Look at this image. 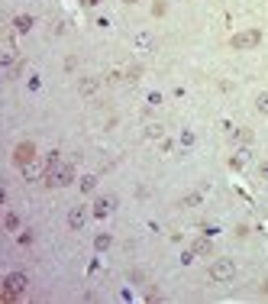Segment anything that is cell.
Here are the masks:
<instances>
[{"label": "cell", "mask_w": 268, "mask_h": 304, "mask_svg": "<svg viewBox=\"0 0 268 304\" xmlns=\"http://www.w3.org/2000/svg\"><path fill=\"white\" fill-rule=\"evenodd\" d=\"M84 223H87V210H84V207H71V210H68V227H71V230H81Z\"/></svg>", "instance_id": "7"}, {"label": "cell", "mask_w": 268, "mask_h": 304, "mask_svg": "<svg viewBox=\"0 0 268 304\" xmlns=\"http://www.w3.org/2000/svg\"><path fill=\"white\" fill-rule=\"evenodd\" d=\"M136 46L146 49V52H152V49H155V36H152V33H139V36H136Z\"/></svg>", "instance_id": "9"}, {"label": "cell", "mask_w": 268, "mask_h": 304, "mask_svg": "<svg viewBox=\"0 0 268 304\" xmlns=\"http://www.w3.org/2000/svg\"><path fill=\"white\" fill-rule=\"evenodd\" d=\"M32 243V233H29V230H23V233H20V246H29Z\"/></svg>", "instance_id": "22"}, {"label": "cell", "mask_w": 268, "mask_h": 304, "mask_svg": "<svg viewBox=\"0 0 268 304\" xmlns=\"http://www.w3.org/2000/svg\"><path fill=\"white\" fill-rule=\"evenodd\" d=\"M191 249H194V256H210V253H213L210 239H204V236H200V239H194V246H191Z\"/></svg>", "instance_id": "10"}, {"label": "cell", "mask_w": 268, "mask_h": 304, "mask_svg": "<svg viewBox=\"0 0 268 304\" xmlns=\"http://www.w3.org/2000/svg\"><path fill=\"white\" fill-rule=\"evenodd\" d=\"M249 159H252V149L243 146V149H239L236 156H233V165H236V168H243V165H249Z\"/></svg>", "instance_id": "11"}, {"label": "cell", "mask_w": 268, "mask_h": 304, "mask_svg": "<svg viewBox=\"0 0 268 304\" xmlns=\"http://www.w3.org/2000/svg\"><path fill=\"white\" fill-rule=\"evenodd\" d=\"M113 207H117V198H110V194H107V198H97L94 201V217H107Z\"/></svg>", "instance_id": "6"}, {"label": "cell", "mask_w": 268, "mask_h": 304, "mask_svg": "<svg viewBox=\"0 0 268 304\" xmlns=\"http://www.w3.org/2000/svg\"><path fill=\"white\" fill-rule=\"evenodd\" d=\"M23 288H26V279H23V275H10V279H7V291H4V298H7V301H13L16 294H23Z\"/></svg>", "instance_id": "5"}, {"label": "cell", "mask_w": 268, "mask_h": 304, "mask_svg": "<svg viewBox=\"0 0 268 304\" xmlns=\"http://www.w3.org/2000/svg\"><path fill=\"white\" fill-rule=\"evenodd\" d=\"M146 136H149V139H162V136H165V127H162V123H149V127H146Z\"/></svg>", "instance_id": "12"}, {"label": "cell", "mask_w": 268, "mask_h": 304, "mask_svg": "<svg viewBox=\"0 0 268 304\" xmlns=\"http://www.w3.org/2000/svg\"><path fill=\"white\" fill-rule=\"evenodd\" d=\"M258 42H262V29H239L229 39V46L236 52H249V49H258Z\"/></svg>", "instance_id": "2"}, {"label": "cell", "mask_w": 268, "mask_h": 304, "mask_svg": "<svg viewBox=\"0 0 268 304\" xmlns=\"http://www.w3.org/2000/svg\"><path fill=\"white\" fill-rule=\"evenodd\" d=\"M236 142H243V146H249V142H252V130H236Z\"/></svg>", "instance_id": "15"}, {"label": "cell", "mask_w": 268, "mask_h": 304, "mask_svg": "<svg viewBox=\"0 0 268 304\" xmlns=\"http://www.w3.org/2000/svg\"><path fill=\"white\" fill-rule=\"evenodd\" d=\"M94 246H97V249H107V246H110V236H107V233H100V236L94 239Z\"/></svg>", "instance_id": "20"}, {"label": "cell", "mask_w": 268, "mask_h": 304, "mask_svg": "<svg viewBox=\"0 0 268 304\" xmlns=\"http://www.w3.org/2000/svg\"><path fill=\"white\" fill-rule=\"evenodd\" d=\"M94 188H97V178H94V175L81 178V191H94Z\"/></svg>", "instance_id": "17"}, {"label": "cell", "mask_w": 268, "mask_h": 304, "mask_svg": "<svg viewBox=\"0 0 268 304\" xmlns=\"http://www.w3.org/2000/svg\"><path fill=\"white\" fill-rule=\"evenodd\" d=\"M255 110L258 113H268V94H258L255 97Z\"/></svg>", "instance_id": "16"}, {"label": "cell", "mask_w": 268, "mask_h": 304, "mask_svg": "<svg viewBox=\"0 0 268 304\" xmlns=\"http://www.w3.org/2000/svg\"><path fill=\"white\" fill-rule=\"evenodd\" d=\"M194 142H197V136H194L191 130H184L181 133V146H194Z\"/></svg>", "instance_id": "18"}, {"label": "cell", "mask_w": 268, "mask_h": 304, "mask_svg": "<svg viewBox=\"0 0 268 304\" xmlns=\"http://www.w3.org/2000/svg\"><path fill=\"white\" fill-rule=\"evenodd\" d=\"M233 275H236V265H233V259H213V262H210V279L217 282V285H226V282H233Z\"/></svg>", "instance_id": "3"}, {"label": "cell", "mask_w": 268, "mask_h": 304, "mask_svg": "<svg viewBox=\"0 0 268 304\" xmlns=\"http://www.w3.org/2000/svg\"><path fill=\"white\" fill-rule=\"evenodd\" d=\"M97 87H100V81H97V78H81V81H78V94H84V97H91Z\"/></svg>", "instance_id": "8"}, {"label": "cell", "mask_w": 268, "mask_h": 304, "mask_svg": "<svg viewBox=\"0 0 268 304\" xmlns=\"http://www.w3.org/2000/svg\"><path fill=\"white\" fill-rule=\"evenodd\" d=\"M123 4H139V0H123Z\"/></svg>", "instance_id": "24"}, {"label": "cell", "mask_w": 268, "mask_h": 304, "mask_svg": "<svg viewBox=\"0 0 268 304\" xmlns=\"http://www.w3.org/2000/svg\"><path fill=\"white\" fill-rule=\"evenodd\" d=\"M139 75H142V68H139V65L126 68V78H129V81H139Z\"/></svg>", "instance_id": "19"}, {"label": "cell", "mask_w": 268, "mask_h": 304, "mask_svg": "<svg viewBox=\"0 0 268 304\" xmlns=\"http://www.w3.org/2000/svg\"><path fill=\"white\" fill-rule=\"evenodd\" d=\"M104 81H107V84H117V81H120V71H110V75H107Z\"/></svg>", "instance_id": "23"}, {"label": "cell", "mask_w": 268, "mask_h": 304, "mask_svg": "<svg viewBox=\"0 0 268 304\" xmlns=\"http://www.w3.org/2000/svg\"><path fill=\"white\" fill-rule=\"evenodd\" d=\"M13 26H16L20 33H29V29H32V16H16Z\"/></svg>", "instance_id": "14"}, {"label": "cell", "mask_w": 268, "mask_h": 304, "mask_svg": "<svg viewBox=\"0 0 268 304\" xmlns=\"http://www.w3.org/2000/svg\"><path fill=\"white\" fill-rule=\"evenodd\" d=\"M197 204H200V194H187L184 198V207H197Z\"/></svg>", "instance_id": "21"}, {"label": "cell", "mask_w": 268, "mask_h": 304, "mask_svg": "<svg viewBox=\"0 0 268 304\" xmlns=\"http://www.w3.org/2000/svg\"><path fill=\"white\" fill-rule=\"evenodd\" d=\"M13 162L16 165H32L36 162V142H29V139H26V142H20V146H16L13 149Z\"/></svg>", "instance_id": "4"}, {"label": "cell", "mask_w": 268, "mask_h": 304, "mask_svg": "<svg viewBox=\"0 0 268 304\" xmlns=\"http://www.w3.org/2000/svg\"><path fill=\"white\" fill-rule=\"evenodd\" d=\"M71 178H75V168L58 162V159H52L46 165V172H42V185L46 188H65V185H71Z\"/></svg>", "instance_id": "1"}, {"label": "cell", "mask_w": 268, "mask_h": 304, "mask_svg": "<svg viewBox=\"0 0 268 304\" xmlns=\"http://www.w3.org/2000/svg\"><path fill=\"white\" fill-rule=\"evenodd\" d=\"M4 227H7V233H16V230H20V217H16V214H7Z\"/></svg>", "instance_id": "13"}]
</instances>
